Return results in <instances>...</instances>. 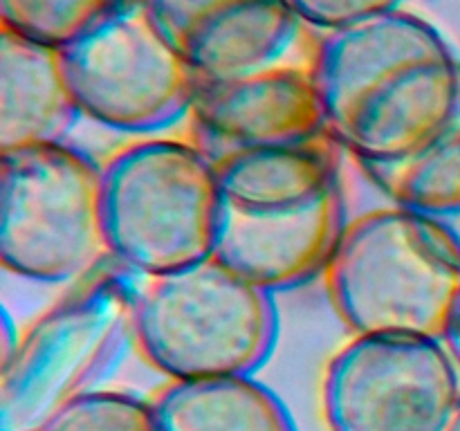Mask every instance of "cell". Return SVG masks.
Returning <instances> with one entry per match:
<instances>
[{
  "mask_svg": "<svg viewBox=\"0 0 460 431\" xmlns=\"http://www.w3.org/2000/svg\"><path fill=\"white\" fill-rule=\"evenodd\" d=\"M200 81L281 63L301 21L288 0H142Z\"/></svg>",
  "mask_w": 460,
  "mask_h": 431,
  "instance_id": "8fae6325",
  "label": "cell"
},
{
  "mask_svg": "<svg viewBox=\"0 0 460 431\" xmlns=\"http://www.w3.org/2000/svg\"><path fill=\"white\" fill-rule=\"evenodd\" d=\"M79 115L63 49L0 30V153L63 144Z\"/></svg>",
  "mask_w": 460,
  "mask_h": 431,
  "instance_id": "7c38bea8",
  "label": "cell"
},
{
  "mask_svg": "<svg viewBox=\"0 0 460 431\" xmlns=\"http://www.w3.org/2000/svg\"><path fill=\"white\" fill-rule=\"evenodd\" d=\"M128 0H0L3 30L67 48Z\"/></svg>",
  "mask_w": 460,
  "mask_h": 431,
  "instance_id": "9a60e30c",
  "label": "cell"
},
{
  "mask_svg": "<svg viewBox=\"0 0 460 431\" xmlns=\"http://www.w3.org/2000/svg\"><path fill=\"white\" fill-rule=\"evenodd\" d=\"M310 70L323 130L367 171L402 164L458 126L456 54L411 12L323 31Z\"/></svg>",
  "mask_w": 460,
  "mask_h": 431,
  "instance_id": "6da1fadb",
  "label": "cell"
},
{
  "mask_svg": "<svg viewBox=\"0 0 460 431\" xmlns=\"http://www.w3.org/2000/svg\"><path fill=\"white\" fill-rule=\"evenodd\" d=\"M81 115L117 133L155 135L189 115L202 81L142 0H128L63 48Z\"/></svg>",
  "mask_w": 460,
  "mask_h": 431,
  "instance_id": "ba28073f",
  "label": "cell"
},
{
  "mask_svg": "<svg viewBox=\"0 0 460 431\" xmlns=\"http://www.w3.org/2000/svg\"><path fill=\"white\" fill-rule=\"evenodd\" d=\"M18 339H21V328L13 323L9 310L3 308V319H0V362H4L16 350Z\"/></svg>",
  "mask_w": 460,
  "mask_h": 431,
  "instance_id": "ac0fdd59",
  "label": "cell"
},
{
  "mask_svg": "<svg viewBox=\"0 0 460 431\" xmlns=\"http://www.w3.org/2000/svg\"><path fill=\"white\" fill-rule=\"evenodd\" d=\"M323 277L337 317L359 337L443 339L460 295L456 256L398 205L349 220Z\"/></svg>",
  "mask_w": 460,
  "mask_h": 431,
  "instance_id": "277c9868",
  "label": "cell"
},
{
  "mask_svg": "<svg viewBox=\"0 0 460 431\" xmlns=\"http://www.w3.org/2000/svg\"><path fill=\"white\" fill-rule=\"evenodd\" d=\"M368 175L394 205L418 216L460 263V124L411 160Z\"/></svg>",
  "mask_w": 460,
  "mask_h": 431,
  "instance_id": "5bb4252c",
  "label": "cell"
},
{
  "mask_svg": "<svg viewBox=\"0 0 460 431\" xmlns=\"http://www.w3.org/2000/svg\"><path fill=\"white\" fill-rule=\"evenodd\" d=\"M443 344L447 346L449 355H452L454 362H456V366L460 371V295L456 299V305H454V310H452V317H449V321H447V328H445Z\"/></svg>",
  "mask_w": 460,
  "mask_h": 431,
  "instance_id": "d6986e66",
  "label": "cell"
},
{
  "mask_svg": "<svg viewBox=\"0 0 460 431\" xmlns=\"http://www.w3.org/2000/svg\"><path fill=\"white\" fill-rule=\"evenodd\" d=\"M458 373L443 339L353 335L323 371V418L331 431H449Z\"/></svg>",
  "mask_w": 460,
  "mask_h": 431,
  "instance_id": "9c48e42d",
  "label": "cell"
},
{
  "mask_svg": "<svg viewBox=\"0 0 460 431\" xmlns=\"http://www.w3.org/2000/svg\"><path fill=\"white\" fill-rule=\"evenodd\" d=\"M198 146L232 151L317 142L323 112L310 67L277 66L223 81H202L191 108Z\"/></svg>",
  "mask_w": 460,
  "mask_h": 431,
  "instance_id": "30bf717a",
  "label": "cell"
},
{
  "mask_svg": "<svg viewBox=\"0 0 460 431\" xmlns=\"http://www.w3.org/2000/svg\"><path fill=\"white\" fill-rule=\"evenodd\" d=\"M153 411L160 431H296L281 398L254 375L171 382Z\"/></svg>",
  "mask_w": 460,
  "mask_h": 431,
  "instance_id": "4fadbf2b",
  "label": "cell"
},
{
  "mask_svg": "<svg viewBox=\"0 0 460 431\" xmlns=\"http://www.w3.org/2000/svg\"><path fill=\"white\" fill-rule=\"evenodd\" d=\"M139 277L108 260L21 330L0 362V431H40L97 391L133 339Z\"/></svg>",
  "mask_w": 460,
  "mask_h": 431,
  "instance_id": "5b68a950",
  "label": "cell"
},
{
  "mask_svg": "<svg viewBox=\"0 0 460 431\" xmlns=\"http://www.w3.org/2000/svg\"><path fill=\"white\" fill-rule=\"evenodd\" d=\"M102 169L112 263L146 278L214 256L220 193L205 148L144 137L112 153Z\"/></svg>",
  "mask_w": 460,
  "mask_h": 431,
  "instance_id": "8992f818",
  "label": "cell"
},
{
  "mask_svg": "<svg viewBox=\"0 0 460 431\" xmlns=\"http://www.w3.org/2000/svg\"><path fill=\"white\" fill-rule=\"evenodd\" d=\"M277 337L272 292L218 256L139 278L133 339L171 382L256 375Z\"/></svg>",
  "mask_w": 460,
  "mask_h": 431,
  "instance_id": "3957f363",
  "label": "cell"
},
{
  "mask_svg": "<svg viewBox=\"0 0 460 431\" xmlns=\"http://www.w3.org/2000/svg\"><path fill=\"white\" fill-rule=\"evenodd\" d=\"M223 263L277 295L323 277L346 227L335 157L317 142L214 157Z\"/></svg>",
  "mask_w": 460,
  "mask_h": 431,
  "instance_id": "7a4b0ae2",
  "label": "cell"
},
{
  "mask_svg": "<svg viewBox=\"0 0 460 431\" xmlns=\"http://www.w3.org/2000/svg\"><path fill=\"white\" fill-rule=\"evenodd\" d=\"M40 431H160V427L153 402L97 389L67 404Z\"/></svg>",
  "mask_w": 460,
  "mask_h": 431,
  "instance_id": "2e32d148",
  "label": "cell"
},
{
  "mask_svg": "<svg viewBox=\"0 0 460 431\" xmlns=\"http://www.w3.org/2000/svg\"><path fill=\"white\" fill-rule=\"evenodd\" d=\"M0 260L34 283H76L111 260L103 169L72 144L0 153Z\"/></svg>",
  "mask_w": 460,
  "mask_h": 431,
  "instance_id": "52a82bcc",
  "label": "cell"
},
{
  "mask_svg": "<svg viewBox=\"0 0 460 431\" xmlns=\"http://www.w3.org/2000/svg\"><path fill=\"white\" fill-rule=\"evenodd\" d=\"M404 0H288L301 22L322 31L340 30L364 18L402 9Z\"/></svg>",
  "mask_w": 460,
  "mask_h": 431,
  "instance_id": "e0dca14e",
  "label": "cell"
},
{
  "mask_svg": "<svg viewBox=\"0 0 460 431\" xmlns=\"http://www.w3.org/2000/svg\"><path fill=\"white\" fill-rule=\"evenodd\" d=\"M449 431H460V402H458L456 413H454V420H452V427H449Z\"/></svg>",
  "mask_w": 460,
  "mask_h": 431,
  "instance_id": "ffe728a7",
  "label": "cell"
}]
</instances>
